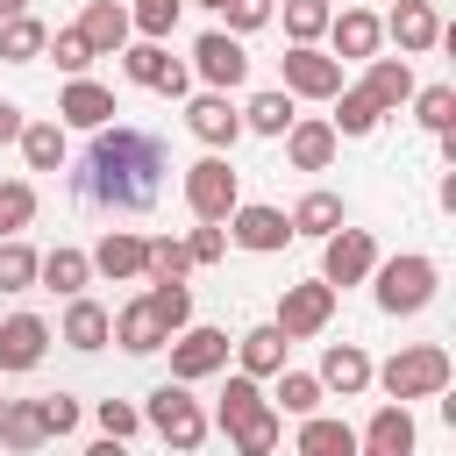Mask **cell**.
Masks as SVG:
<instances>
[{
	"mask_svg": "<svg viewBox=\"0 0 456 456\" xmlns=\"http://www.w3.org/2000/svg\"><path fill=\"white\" fill-rule=\"evenodd\" d=\"M221 228H228V242H235V249H249V256H278V249L292 242V221H285L278 207H264V200H242Z\"/></svg>",
	"mask_w": 456,
	"mask_h": 456,
	"instance_id": "13",
	"label": "cell"
},
{
	"mask_svg": "<svg viewBox=\"0 0 456 456\" xmlns=\"http://www.w3.org/2000/svg\"><path fill=\"white\" fill-rule=\"evenodd\" d=\"M43 57H57V71H64V78H86V64H93V50H86V36H78V28H57V36L43 43Z\"/></svg>",
	"mask_w": 456,
	"mask_h": 456,
	"instance_id": "44",
	"label": "cell"
},
{
	"mask_svg": "<svg viewBox=\"0 0 456 456\" xmlns=\"http://www.w3.org/2000/svg\"><path fill=\"white\" fill-rule=\"evenodd\" d=\"M356 456H370V449H356Z\"/></svg>",
	"mask_w": 456,
	"mask_h": 456,
	"instance_id": "54",
	"label": "cell"
},
{
	"mask_svg": "<svg viewBox=\"0 0 456 456\" xmlns=\"http://www.w3.org/2000/svg\"><path fill=\"white\" fill-rule=\"evenodd\" d=\"M328 107H335V114H328V128H335V135H370V128L385 121V114H378V100H370L363 86H342Z\"/></svg>",
	"mask_w": 456,
	"mask_h": 456,
	"instance_id": "34",
	"label": "cell"
},
{
	"mask_svg": "<svg viewBox=\"0 0 456 456\" xmlns=\"http://www.w3.org/2000/svg\"><path fill=\"white\" fill-rule=\"evenodd\" d=\"M356 449H363L356 428L335 420V413H306L299 420V442H292V456H356Z\"/></svg>",
	"mask_w": 456,
	"mask_h": 456,
	"instance_id": "28",
	"label": "cell"
},
{
	"mask_svg": "<svg viewBox=\"0 0 456 456\" xmlns=\"http://www.w3.org/2000/svg\"><path fill=\"white\" fill-rule=\"evenodd\" d=\"M14 14H28V0H0V21H14Z\"/></svg>",
	"mask_w": 456,
	"mask_h": 456,
	"instance_id": "52",
	"label": "cell"
},
{
	"mask_svg": "<svg viewBox=\"0 0 456 456\" xmlns=\"http://www.w3.org/2000/svg\"><path fill=\"white\" fill-rule=\"evenodd\" d=\"M150 306H157V321L178 335V328H192V285H150Z\"/></svg>",
	"mask_w": 456,
	"mask_h": 456,
	"instance_id": "45",
	"label": "cell"
},
{
	"mask_svg": "<svg viewBox=\"0 0 456 456\" xmlns=\"http://www.w3.org/2000/svg\"><path fill=\"white\" fill-rule=\"evenodd\" d=\"M142 428H150L157 442H171L178 456H192V449L207 442V428H214V420H207V406L192 399V385H171V378H164V385L142 399Z\"/></svg>",
	"mask_w": 456,
	"mask_h": 456,
	"instance_id": "4",
	"label": "cell"
},
{
	"mask_svg": "<svg viewBox=\"0 0 456 456\" xmlns=\"http://www.w3.org/2000/svg\"><path fill=\"white\" fill-rule=\"evenodd\" d=\"M185 256H192V271H200V264H221V256H228V228H207V221H200V228L185 235Z\"/></svg>",
	"mask_w": 456,
	"mask_h": 456,
	"instance_id": "48",
	"label": "cell"
},
{
	"mask_svg": "<svg viewBox=\"0 0 456 456\" xmlns=\"http://www.w3.org/2000/svg\"><path fill=\"white\" fill-rule=\"evenodd\" d=\"M370 292H378V314H392V321H413V314H428V306H435V292H442V264H435V256H420V249L378 256V271H370Z\"/></svg>",
	"mask_w": 456,
	"mask_h": 456,
	"instance_id": "2",
	"label": "cell"
},
{
	"mask_svg": "<svg viewBox=\"0 0 456 456\" xmlns=\"http://www.w3.org/2000/svg\"><path fill=\"white\" fill-rule=\"evenodd\" d=\"M449 378H456V363H449V349H442V342H406V349H392V356L370 370V385H385V399H392V406L442 399V392H449Z\"/></svg>",
	"mask_w": 456,
	"mask_h": 456,
	"instance_id": "3",
	"label": "cell"
},
{
	"mask_svg": "<svg viewBox=\"0 0 456 456\" xmlns=\"http://www.w3.org/2000/svg\"><path fill=\"white\" fill-rule=\"evenodd\" d=\"M171 385H200V378H214V370H228V328H207V321H192V328H178L171 342Z\"/></svg>",
	"mask_w": 456,
	"mask_h": 456,
	"instance_id": "6",
	"label": "cell"
},
{
	"mask_svg": "<svg viewBox=\"0 0 456 456\" xmlns=\"http://www.w3.org/2000/svg\"><path fill=\"white\" fill-rule=\"evenodd\" d=\"M71 28L86 36V50H93V57H121V50L135 43V28H128V7H121V0H86V14H78Z\"/></svg>",
	"mask_w": 456,
	"mask_h": 456,
	"instance_id": "16",
	"label": "cell"
},
{
	"mask_svg": "<svg viewBox=\"0 0 456 456\" xmlns=\"http://www.w3.org/2000/svg\"><path fill=\"white\" fill-rule=\"evenodd\" d=\"M107 335H114V314L100 306V299H64V321H57V342L64 349H78V356H93V349H107Z\"/></svg>",
	"mask_w": 456,
	"mask_h": 456,
	"instance_id": "22",
	"label": "cell"
},
{
	"mask_svg": "<svg viewBox=\"0 0 456 456\" xmlns=\"http://www.w3.org/2000/svg\"><path fill=\"white\" fill-rule=\"evenodd\" d=\"M278 442H285V413H271V406L228 435V449H235V456H278Z\"/></svg>",
	"mask_w": 456,
	"mask_h": 456,
	"instance_id": "39",
	"label": "cell"
},
{
	"mask_svg": "<svg viewBox=\"0 0 456 456\" xmlns=\"http://www.w3.org/2000/svg\"><path fill=\"white\" fill-rule=\"evenodd\" d=\"M43 442H50L43 406H36V399H7V406H0V449H7V456H28V449H43Z\"/></svg>",
	"mask_w": 456,
	"mask_h": 456,
	"instance_id": "32",
	"label": "cell"
},
{
	"mask_svg": "<svg viewBox=\"0 0 456 456\" xmlns=\"http://www.w3.org/2000/svg\"><path fill=\"white\" fill-rule=\"evenodd\" d=\"M292 121H299V100L278 93V86H264V93L242 100V135H285Z\"/></svg>",
	"mask_w": 456,
	"mask_h": 456,
	"instance_id": "30",
	"label": "cell"
},
{
	"mask_svg": "<svg viewBox=\"0 0 456 456\" xmlns=\"http://www.w3.org/2000/svg\"><path fill=\"white\" fill-rule=\"evenodd\" d=\"M107 342H121L128 356H157V349L171 342V328L157 321V306H150V292H135V299H128V306L114 314V335H107Z\"/></svg>",
	"mask_w": 456,
	"mask_h": 456,
	"instance_id": "23",
	"label": "cell"
},
{
	"mask_svg": "<svg viewBox=\"0 0 456 456\" xmlns=\"http://www.w3.org/2000/svg\"><path fill=\"white\" fill-rule=\"evenodd\" d=\"M178 14H185V0H135L128 7V28H135V43H171Z\"/></svg>",
	"mask_w": 456,
	"mask_h": 456,
	"instance_id": "40",
	"label": "cell"
},
{
	"mask_svg": "<svg viewBox=\"0 0 456 456\" xmlns=\"http://www.w3.org/2000/svg\"><path fill=\"white\" fill-rule=\"evenodd\" d=\"M21 157H28V171H64L71 142H64L57 121H28V128H21Z\"/></svg>",
	"mask_w": 456,
	"mask_h": 456,
	"instance_id": "35",
	"label": "cell"
},
{
	"mask_svg": "<svg viewBox=\"0 0 456 456\" xmlns=\"http://www.w3.org/2000/svg\"><path fill=\"white\" fill-rule=\"evenodd\" d=\"M43 349H50V321H43V314H7V321H0V370H7V378L36 370Z\"/></svg>",
	"mask_w": 456,
	"mask_h": 456,
	"instance_id": "15",
	"label": "cell"
},
{
	"mask_svg": "<svg viewBox=\"0 0 456 456\" xmlns=\"http://www.w3.org/2000/svg\"><path fill=\"white\" fill-rule=\"evenodd\" d=\"M164 171H171V157H164V142H157L150 128L107 121V128H93V150L78 157L71 192H78L86 207H107V214H142V207L157 200Z\"/></svg>",
	"mask_w": 456,
	"mask_h": 456,
	"instance_id": "1",
	"label": "cell"
},
{
	"mask_svg": "<svg viewBox=\"0 0 456 456\" xmlns=\"http://www.w3.org/2000/svg\"><path fill=\"white\" fill-rule=\"evenodd\" d=\"M86 256H93V271H100V278L128 285V278H142V264H150V242H142L135 228H107V235H100Z\"/></svg>",
	"mask_w": 456,
	"mask_h": 456,
	"instance_id": "21",
	"label": "cell"
},
{
	"mask_svg": "<svg viewBox=\"0 0 456 456\" xmlns=\"http://www.w3.org/2000/svg\"><path fill=\"white\" fill-rule=\"evenodd\" d=\"M86 456H128V442H107V435H100V442H93Z\"/></svg>",
	"mask_w": 456,
	"mask_h": 456,
	"instance_id": "51",
	"label": "cell"
},
{
	"mask_svg": "<svg viewBox=\"0 0 456 456\" xmlns=\"http://www.w3.org/2000/svg\"><path fill=\"white\" fill-rule=\"evenodd\" d=\"M285 349H292V342H285L271 321H256V328H242V335H235V370L264 385V378H278V370H285Z\"/></svg>",
	"mask_w": 456,
	"mask_h": 456,
	"instance_id": "24",
	"label": "cell"
},
{
	"mask_svg": "<svg viewBox=\"0 0 456 456\" xmlns=\"http://www.w3.org/2000/svg\"><path fill=\"white\" fill-rule=\"evenodd\" d=\"M36 264H43V256H36L21 235H7V242H0V292H28V285H36Z\"/></svg>",
	"mask_w": 456,
	"mask_h": 456,
	"instance_id": "43",
	"label": "cell"
},
{
	"mask_svg": "<svg viewBox=\"0 0 456 456\" xmlns=\"http://www.w3.org/2000/svg\"><path fill=\"white\" fill-rule=\"evenodd\" d=\"M363 93L378 100V114L406 107V100H413V64H406V57H370V64H363Z\"/></svg>",
	"mask_w": 456,
	"mask_h": 456,
	"instance_id": "29",
	"label": "cell"
},
{
	"mask_svg": "<svg viewBox=\"0 0 456 456\" xmlns=\"http://www.w3.org/2000/svg\"><path fill=\"white\" fill-rule=\"evenodd\" d=\"M264 406H271V399H264V385H256V378H242V370H235V378H228V385H221V399H214V413H207V420H214V428H221V435H235V428H242V420H256V413H264Z\"/></svg>",
	"mask_w": 456,
	"mask_h": 456,
	"instance_id": "31",
	"label": "cell"
},
{
	"mask_svg": "<svg viewBox=\"0 0 456 456\" xmlns=\"http://www.w3.org/2000/svg\"><path fill=\"white\" fill-rule=\"evenodd\" d=\"M43 43H50V28H43L36 14L0 21V57H7V64H36V57H43Z\"/></svg>",
	"mask_w": 456,
	"mask_h": 456,
	"instance_id": "36",
	"label": "cell"
},
{
	"mask_svg": "<svg viewBox=\"0 0 456 456\" xmlns=\"http://www.w3.org/2000/svg\"><path fill=\"white\" fill-rule=\"evenodd\" d=\"M192 7H214V14H221V7H228V0H192Z\"/></svg>",
	"mask_w": 456,
	"mask_h": 456,
	"instance_id": "53",
	"label": "cell"
},
{
	"mask_svg": "<svg viewBox=\"0 0 456 456\" xmlns=\"http://www.w3.org/2000/svg\"><path fill=\"white\" fill-rule=\"evenodd\" d=\"M207 93H235L242 78H249V50H242V36H228V28H207L200 43H192V64H185Z\"/></svg>",
	"mask_w": 456,
	"mask_h": 456,
	"instance_id": "8",
	"label": "cell"
},
{
	"mask_svg": "<svg viewBox=\"0 0 456 456\" xmlns=\"http://www.w3.org/2000/svg\"><path fill=\"white\" fill-rule=\"evenodd\" d=\"M356 442H363L370 456H413V449H420V428H413V413H406V406H392V399H385V406L363 420V435H356Z\"/></svg>",
	"mask_w": 456,
	"mask_h": 456,
	"instance_id": "25",
	"label": "cell"
},
{
	"mask_svg": "<svg viewBox=\"0 0 456 456\" xmlns=\"http://www.w3.org/2000/svg\"><path fill=\"white\" fill-rule=\"evenodd\" d=\"M36 285H50L57 299H78V292L93 285V256H86V249H71V242H57V249L36 264Z\"/></svg>",
	"mask_w": 456,
	"mask_h": 456,
	"instance_id": "27",
	"label": "cell"
},
{
	"mask_svg": "<svg viewBox=\"0 0 456 456\" xmlns=\"http://www.w3.org/2000/svg\"><path fill=\"white\" fill-rule=\"evenodd\" d=\"M321 378L314 370H278V385H271V413H292V420H306V413H321Z\"/></svg>",
	"mask_w": 456,
	"mask_h": 456,
	"instance_id": "33",
	"label": "cell"
},
{
	"mask_svg": "<svg viewBox=\"0 0 456 456\" xmlns=\"http://www.w3.org/2000/svg\"><path fill=\"white\" fill-rule=\"evenodd\" d=\"M285 221H292V235H314V242H328L335 228H349V207H342V192L314 185V192H299V207H292Z\"/></svg>",
	"mask_w": 456,
	"mask_h": 456,
	"instance_id": "26",
	"label": "cell"
},
{
	"mask_svg": "<svg viewBox=\"0 0 456 456\" xmlns=\"http://www.w3.org/2000/svg\"><path fill=\"white\" fill-rule=\"evenodd\" d=\"M328 21H335V7H328V0H285V36H292V50L321 43V36H328Z\"/></svg>",
	"mask_w": 456,
	"mask_h": 456,
	"instance_id": "41",
	"label": "cell"
},
{
	"mask_svg": "<svg viewBox=\"0 0 456 456\" xmlns=\"http://www.w3.org/2000/svg\"><path fill=\"white\" fill-rule=\"evenodd\" d=\"M21 128H28V114L14 100H0V142H21Z\"/></svg>",
	"mask_w": 456,
	"mask_h": 456,
	"instance_id": "50",
	"label": "cell"
},
{
	"mask_svg": "<svg viewBox=\"0 0 456 456\" xmlns=\"http://www.w3.org/2000/svg\"><path fill=\"white\" fill-rule=\"evenodd\" d=\"M114 121V93L100 78H64L57 93V128H107Z\"/></svg>",
	"mask_w": 456,
	"mask_h": 456,
	"instance_id": "19",
	"label": "cell"
},
{
	"mask_svg": "<svg viewBox=\"0 0 456 456\" xmlns=\"http://www.w3.org/2000/svg\"><path fill=\"white\" fill-rule=\"evenodd\" d=\"M335 128H328V114H299L292 128H285V164L292 171H328L335 164Z\"/></svg>",
	"mask_w": 456,
	"mask_h": 456,
	"instance_id": "20",
	"label": "cell"
},
{
	"mask_svg": "<svg viewBox=\"0 0 456 456\" xmlns=\"http://www.w3.org/2000/svg\"><path fill=\"white\" fill-rule=\"evenodd\" d=\"M278 93H292V100H335V93H342V64H335L321 43L285 50V57H278Z\"/></svg>",
	"mask_w": 456,
	"mask_h": 456,
	"instance_id": "10",
	"label": "cell"
},
{
	"mask_svg": "<svg viewBox=\"0 0 456 456\" xmlns=\"http://www.w3.org/2000/svg\"><path fill=\"white\" fill-rule=\"evenodd\" d=\"M235 207H242V171H235L228 157H200V164H185V214H192V221L221 228Z\"/></svg>",
	"mask_w": 456,
	"mask_h": 456,
	"instance_id": "5",
	"label": "cell"
},
{
	"mask_svg": "<svg viewBox=\"0 0 456 456\" xmlns=\"http://www.w3.org/2000/svg\"><path fill=\"white\" fill-rule=\"evenodd\" d=\"M121 71H128V86H150V93H171V100L192 93L185 57H171L164 43H128V50H121Z\"/></svg>",
	"mask_w": 456,
	"mask_h": 456,
	"instance_id": "12",
	"label": "cell"
},
{
	"mask_svg": "<svg viewBox=\"0 0 456 456\" xmlns=\"http://www.w3.org/2000/svg\"><path fill=\"white\" fill-rule=\"evenodd\" d=\"M328 43H335V50H328L335 64H342V57H349V64H370V57H378V43H385V28H378V14H370V7H342V14L328 21Z\"/></svg>",
	"mask_w": 456,
	"mask_h": 456,
	"instance_id": "18",
	"label": "cell"
},
{
	"mask_svg": "<svg viewBox=\"0 0 456 456\" xmlns=\"http://www.w3.org/2000/svg\"><path fill=\"white\" fill-rule=\"evenodd\" d=\"M185 128L192 142H207V157H228L242 142V107L228 93H185Z\"/></svg>",
	"mask_w": 456,
	"mask_h": 456,
	"instance_id": "11",
	"label": "cell"
},
{
	"mask_svg": "<svg viewBox=\"0 0 456 456\" xmlns=\"http://www.w3.org/2000/svg\"><path fill=\"white\" fill-rule=\"evenodd\" d=\"M93 420H100V435H107V442H128V435L142 428V406H128V399H100V406H93Z\"/></svg>",
	"mask_w": 456,
	"mask_h": 456,
	"instance_id": "46",
	"label": "cell"
},
{
	"mask_svg": "<svg viewBox=\"0 0 456 456\" xmlns=\"http://www.w3.org/2000/svg\"><path fill=\"white\" fill-rule=\"evenodd\" d=\"M271 14H278L271 0H228V7H221V21H228V36H256V28L271 21Z\"/></svg>",
	"mask_w": 456,
	"mask_h": 456,
	"instance_id": "47",
	"label": "cell"
},
{
	"mask_svg": "<svg viewBox=\"0 0 456 456\" xmlns=\"http://www.w3.org/2000/svg\"><path fill=\"white\" fill-rule=\"evenodd\" d=\"M370 271H378L370 228H335V235L321 242V285H328V292H349V285H363Z\"/></svg>",
	"mask_w": 456,
	"mask_h": 456,
	"instance_id": "9",
	"label": "cell"
},
{
	"mask_svg": "<svg viewBox=\"0 0 456 456\" xmlns=\"http://www.w3.org/2000/svg\"><path fill=\"white\" fill-rule=\"evenodd\" d=\"M413 121L428 135H456V86H413Z\"/></svg>",
	"mask_w": 456,
	"mask_h": 456,
	"instance_id": "37",
	"label": "cell"
},
{
	"mask_svg": "<svg viewBox=\"0 0 456 456\" xmlns=\"http://www.w3.org/2000/svg\"><path fill=\"white\" fill-rule=\"evenodd\" d=\"M36 406H43V428H50V435H71V428H78V413H86L71 392H50V399H36Z\"/></svg>",
	"mask_w": 456,
	"mask_h": 456,
	"instance_id": "49",
	"label": "cell"
},
{
	"mask_svg": "<svg viewBox=\"0 0 456 456\" xmlns=\"http://www.w3.org/2000/svg\"><path fill=\"white\" fill-rule=\"evenodd\" d=\"M0 406H7V399H0Z\"/></svg>",
	"mask_w": 456,
	"mask_h": 456,
	"instance_id": "55",
	"label": "cell"
},
{
	"mask_svg": "<svg viewBox=\"0 0 456 456\" xmlns=\"http://www.w3.org/2000/svg\"><path fill=\"white\" fill-rule=\"evenodd\" d=\"M392 43H399V57H420V50H435L449 28H442V14H435V0H392V14L378 21Z\"/></svg>",
	"mask_w": 456,
	"mask_h": 456,
	"instance_id": "14",
	"label": "cell"
},
{
	"mask_svg": "<svg viewBox=\"0 0 456 456\" xmlns=\"http://www.w3.org/2000/svg\"><path fill=\"white\" fill-rule=\"evenodd\" d=\"M28 221H36V185L28 178H0V242L21 235Z\"/></svg>",
	"mask_w": 456,
	"mask_h": 456,
	"instance_id": "42",
	"label": "cell"
},
{
	"mask_svg": "<svg viewBox=\"0 0 456 456\" xmlns=\"http://www.w3.org/2000/svg\"><path fill=\"white\" fill-rule=\"evenodd\" d=\"M150 285H185L192 278V256H185V235H157L150 242V264H142Z\"/></svg>",
	"mask_w": 456,
	"mask_h": 456,
	"instance_id": "38",
	"label": "cell"
},
{
	"mask_svg": "<svg viewBox=\"0 0 456 456\" xmlns=\"http://www.w3.org/2000/svg\"><path fill=\"white\" fill-rule=\"evenodd\" d=\"M370 370H378V363H370V349H363V342H328L314 378H321V392L356 399V392H370Z\"/></svg>",
	"mask_w": 456,
	"mask_h": 456,
	"instance_id": "17",
	"label": "cell"
},
{
	"mask_svg": "<svg viewBox=\"0 0 456 456\" xmlns=\"http://www.w3.org/2000/svg\"><path fill=\"white\" fill-rule=\"evenodd\" d=\"M328 321H335V292H328L321 278H299V285H285V292H278V314H271V328H278L285 342H314Z\"/></svg>",
	"mask_w": 456,
	"mask_h": 456,
	"instance_id": "7",
	"label": "cell"
}]
</instances>
